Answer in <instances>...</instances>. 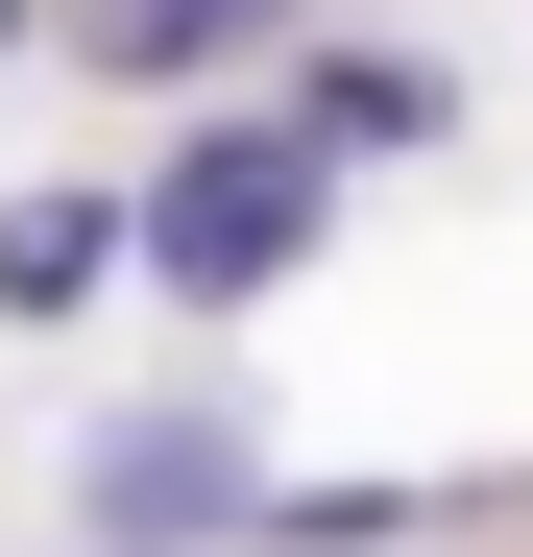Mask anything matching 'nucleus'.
<instances>
[{"label": "nucleus", "mask_w": 533, "mask_h": 557, "mask_svg": "<svg viewBox=\"0 0 533 557\" xmlns=\"http://www.w3.org/2000/svg\"><path fill=\"white\" fill-rule=\"evenodd\" d=\"M315 170H339V146H315L292 98H243V122H195V146L146 170V267H170L195 315H266V292L315 267Z\"/></svg>", "instance_id": "f257e3e1"}, {"label": "nucleus", "mask_w": 533, "mask_h": 557, "mask_svg": "<svg viewBox=\"0 0 533 557\" xmlns=\"http://www.w3.org/2000/svg\"><path fill=\"white\" fill-rule=\"evenodd\" d=\"M73 485H98V509H122L146 557H243V509H266V460H243L219 412H122L98 460H73Z\"/></svg>", "instance_id": "f03ea898"}, {"label": "nucleus", "mask_w": 533, "mask_h": 557, "mask_svg": "<svg viewBox=\"0 0 533 557\" xmlns=\"http://www.w3.org/2000/svg\"><path fill=\"white\" fill-rule=\"evenodd\" d=\"M122 267H146V195H0V315H25V339L98 315Z\"/></svg>", "instance_id": "7ed1b4c3"}, {"label": "nucleus", "mask_w": 533, "mask_h": 557, "mask_svg": "<svg viewBox=\"0 0 533 557\" xmlns=\"http://www.w3.org/2000/svg\"><path fill=\"white\" fill-rule=\"evenodd\" d=\"M98 73H219V49H292V0H73Z\"/></svg>", "instance_id": "20e7f679"}, {"label": "nucleus", "mask_w": 533, "mask_h": 557, "mask_svg": "<svg viewBox=\"0 0 533 557\" xmlns=\"http://www.w3.org/2000/svg\"><path fill=\"white\" fill-rule=\"evenodd\" d=\"M292 122H315V146H436V73H412V49H315Z\"/></svg>", "instance_id": "39448f33"}, {"label": "nucleus", "mask_w": 533, "mask_h": 557, "mask_svg": "<svg viewBox=\"0 0 533 557\" xmlns=\"http://www.w3.org/2000/svg\"><path fill=\"white\" fill-rule=\"evenodd\" d=\"M412 533V485H266L243 509V557H388Z\"/></svg>", "instance_id": "423d86ee"}, {"label": "nucleus", "mask_w": 533, "mask_h": 557, "mask_svg": "<svg viewBox=\"0 0 533 557\" xmlns=\"http://www.w3.org/2000/svg\"><path fill=\"white\" fill-rule=\"evenodd\" d=\"M0 49H49V0H0Z\"/></svg>", "instance_id": "0eeeda50"}]
</instances>
